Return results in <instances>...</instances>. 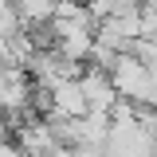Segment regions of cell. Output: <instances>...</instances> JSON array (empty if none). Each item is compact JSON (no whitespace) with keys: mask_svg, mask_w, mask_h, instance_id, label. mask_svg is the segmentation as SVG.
Masks as SVG:
<instances>
[{"mask_svg":"<svg viewBox=\"0 0 157 157\" xmlns=\"http://www.w3.org/2000/svg\"><path fill=\"white\" fill-rule=\"evenodd\" d=\"M16 4L20 20H24V32L28 28H47L59 12V0H12Z\"/></svg>","mask_w":157,"mask_h":157,"instance_id":"4","label":"cell"},{"mask_svg":"<svg viewBox=\"0 0 157 157\" xmlns=\"http://www.w3.org/2000/svg\"><path fill=\"white\" fill-rule=\"evenodd\" d=\"M86 8H90V16L94 20H106V16H114V8H118V0H82Z\"/></svg>","mask_w":157,"mask_h":157,"instance_id":"6","label":"cell"},{"mask_svg":"<svg viewBox=\"0 0 157 157\" xmlns=\"http://www.w3.org/2000/svg\"><path fill=\"white\" fill-rule=\"evenodd\" d=\"M47 114H63V118H86L90 114V102L82 94L78 78H63V82L51 86V110Z\"/></svg>","mask_w":157,"mask_h":157,"instance_id":"3","label":"cell"},{"mask_svg":"<svg viewBox=\"0 0 157 157\" xmlns=\"http://www.w3.org/2000/svg\"><path fill=\"white\" fill-rule=\"evenodd\" d=\"M0 157H28V153L20 149L16 141H8V137H0Z\"/></svg>","mask_w":157,"mask_h":157,"instance_id":"7","label":"cell"},{"mask_svg":"<svg viewBox=\"0 0 157 157\" xmlns=\"http://www.w3.org/2000/svg\"><path fill=\"white\" fill-rule=\"evenodd\" d=\"M110 78H114L118 94L126 98V102H134V106H153L157 110V78L145 71V63H141L134 51H122V55H118Z\"/></svg>","mask_w":157,"mask_h":157,"instance_id":"1","label":"cell"},{"mask_svg":"<svg viewBox=\"0 0 157 157\" xmlns=\"http://www.w3.org/2000/svg\"><path fill=\"white\" fill-rule=\"evenodd\" d=\"M78 82H82V94H86V102H90V110L114 114V106L122 102V94H118L110 71H102V67H90V63H86V71H82Z\"/></svg>","mask_w":157,"mask_h":157,"instance_id":"2","label":"cell"},{"mask_svg":"<svg viewBox=\"0 0 157 157\" xmlns=\"http://www.w3.org/2000/svg\"><path fill=\"white\" fill-rule=\"evenodd\" d=\"M130 51H134V55L145 63V71L157 78V39H134V43H130Z\"/></svg>","mask_w":157,"mask_h":157,"instance_id":"5","label":"cell"}]
</instances>
